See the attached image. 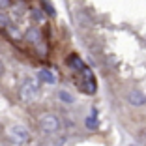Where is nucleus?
<instances>
[{"mask_svg":"<svg viewBox=\"0 0 146 146\" xmlns=\"http://www.w3.org/2000/svg\"><path fill=\"white\" fill-rule=\"evenodd\" d=\"M38 124H39V127H41V131L51 133V135L60 129V120H58V116L52 114V112H43L38 118Z\"/></svg>","mask_w":146,"mask_h":146,"instance_id":"f257e3e1","label":"nucleus"},{"mask_svg":"<svg viewBox=\"0 0 146 146\" xmlns=\"http://www.w3.org/2000/svg\"><path fill=\"white\" fill-rule=\"evenodd\" d=\"M8 137L11 142H15V144H28L32 139L30 131L26 127H23V125H11V127L8 129Z\"/></svg>","mask_w":146,"mask_h":146,"instance_id":"f03ea898","label":"nucleus"},{"mask_svg":"<svg viewBox=\"0 0 146 146\" xmlns=\"http://www.w3.org/2000/svg\"><path fill=\"white\" fill-rule=\"evenodd\" d=\"M36 94H38V82L32 81V79L25 81L19 86V98H21L23 101H32V99L36 98Z\"/></svg>","mask_w":146,"mask_h":146,"instance_id":"7ed1b4c3","label":"nucleus"},{"mask_svg":"<svg viewBox=\"0 0 146 146\" xmlns=\"http://www.w3.org/2000/svg\"><path fill=\"white\" fill-rule=\"evenodd\" d=\"M127 101L131 105H137V107H141V105H144L146 103V96L142 94L141 90H131L127 94Z\"/></svg>","mask_w":146,"mask_h":146,"instance_id":"20e7f679","label":"nucleus"},{"mask_svg":"<svg viewBox=\"0 0 146 146\" xmlns=\"http://www.w3.org/2000/svg\"><path fill=\"white\" fill-rule=\"evenodd\" d=\"M25 38H26V41L32 43L34 47L38 45V43H41V41H43V39H41V32H39V28H30V30L26 32Z\"/></svg>","mask_w":146,"mask_h":146,"instance_id":"39448f33","label":"nucleus"},{"mask_svg":"<svg viewBox=\"0 0 146 146\" xmlns=\"http://www.w3.org/2000/svg\"><path fill=\"white\" fill-rule=\"evenodd\" d=\"M68 66H69L71 69H75V71H79V73H81L82 69L86 68L84 62H82L77 54H69V56H68Z\"/></svg>","mask_w":146,"mask_h":146,"instance_id":"423d86ee","label":"nucleus"},{"mask_svg":"<svg viewBox=\"0 0 146 146\" xmlns=\"http://www.w3.org/2000/svg\"><path fill=\"white\" fill-rule=\"evenodd\" d=\"M38 79L43 81V82H49V84H54V82H56L54 73L49 71V69H39V71H38Z\"/></svg>","mask_w":146,"mask_h":146,"instance_id":"0eeeda50","label":"nucleus"},{"mask_svg":"<svg viewBox=\"0 0 146 146\" xmlns=\"http://www.w3.org/2000/svg\"><path fill=\"white\" fill-rule=\"evenodd\" d=\"M58 98H60V101H64V103H73V101H75V98H73L68 90H60L58 92Z\"/></svg>","mask_w":146,"mask_h":146,"instance_id":"6e6552de","label":"nucleus"},{"mask_svg":"<svg viewBox=\"0 0 146 146\" xmlns=\"http://www.w3.org/2000/svg\"><path fill=\"white\" fill-rule=\"evenodd\" d=\"M8 26H11V19H9L4 11H0V28H4V30H6Z\"/></svg>","mask_w":146,"mask_h":146,"instance_id":"1a4fd4ad","label":"nucleus"},{"mask_svg":"<svg viewBox=\"0 0 146 146\" xmlns=\"http://www.w3.org/2000/svg\"><path fill=\"white\" fill-rule=\"evenodd\" d=\"M41 6H43V11L47 13V15H51V17L54 15V9H52V6L49 4L47 0H41Z\"/></svg>","mask_w":146,"mask_h":146,"instance_id":"9d476101","label":"nucleus"},{"mask_svg":"<svg viewBox=\"0 0 146 146\" xmlns=\"http://www.w3.org/2000/svg\"><path fill=\"white\" fill-rule=\"evenodd\" d=\"M32 13H34V17L38 19V23H41V25L45 23V15H43V11L39 8H34V11H32Z\"/></svg>","mask_w":146,"mask_h":146,"instance_id":"9b49d317","label":"nucleus"},{"mask_svg":"<svg viewBox=\"0 0 146 146\" xmlns=\"http://www.w3.org/2000/svg\"><path fill=\"white\" fill-rule=\"evenodd\" d=\"M86 125H88V129H96V127H98L96 116H90V118H86Z\"/></svg>","mask_w":146,"mask_h":146,"instance_id":"f8f14e48","label":"nucleus"},{"mask_svg":"<svg viewBox=\"0 0 146 146\" xmlns=\"http://www.w3.org/2000/svg\"><path fill=\"white\" fill-rule=\"evenodd\" d=\"M9 6H11V0H0V11H6Z\"/></svg>","mask_w":146,"mask_h":146,"instance_id":"ddd939ff","label":"nucleus"},{"mask_svg":"<svg viewBox=\"0 0 146 146\" xmlns=\"http://www.w3.org/2000/svg\"><path fill=\"white\" fill-rule=\"evenodd\" d=\"M4 71V64H2V62H0V73Z\"/></svg>","mask_w":146,"mask_h":146,"instance_id":"4468645a","label":"nucleus"}]
</instances>
